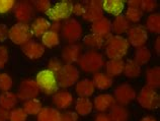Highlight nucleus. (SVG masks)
Wrapping results in <instances>:
<instances>
[{
	"label": "nucleus",
	"mask_w": 160,
	"mask_h": 121,
	"mask_svg": "<svg viewBox=\"0 0 160 121\" xmlns=\"http://www.w3.org/2000/svg\"><path fill=\"white\" fill-rule=\"evenodd\" d=\"M104 54L108 59H123L130 50V44L123 36L111 35L103 45Z\"/></svg>",
	"instance_id": "obj_1"
},
{
	"label": "nucleus",
	"mask_w": 160,
	"mask_h": 121,
	"mask_svg": "<svg viewBox=\"0 0 160 121\" xmlns=\"http://www.w3.org/2000/svg\"><path fill=\"white\" fill-rule=\"evenodd\" d=\"M77 63L83 72L94 74L103 67L106 61L104 56L98 50H86L81 54Z\"/></svg>",
	"instance_id": "obj_2"
},
{
	"label": "nucleus",
	"mask_w": 160,
	"mask_h": 121,
	"mask_svg": "<svg viewBox=\"0 0 160 121\" xmlns=\"http://www.w3.org/2000/svg\"><path fill=\"white\" fill-rule=\"evenodd\" d=\"M35 81L40 91L46 96H53L59 90L57 76L47 68L38 72Z\"/></svg>",
	"instance_id": "obj_3"
},
{
	"label": "nucleus",
	"mask_w": 160,
	"mask_h": 121,
	"mask_svg": "<svg viewBox=\"0 0 160 121\" xmlns=\"http://www.w3.org/2000/svg\"><path fill=\"white\" fill-rule=\"evenodd\" d=\"M136 100L139 106L145 110H156L160 106V96L157 91L146 85L142 87V89L137 95Z\"/></svg>",
	"instance_id": "obj_4"
},
{
	"label": "nucleus",
	"mask_w": 160,
	"mask_h": 121,
	"mask_svg": "<svg viewBox=\"0 0 160 121\" xmlns=\"http://www.w3.org/2000/svg\"><path fill=\"white\" fill-rule=\"evenodd\" d=\"M62 39L68 44L77 43V42L82 38L83 35V28L80 22L76 18H69L62 24L61 29Z\"/></svg>",
	"instance_id": "obj_5"
},
{
	"label": "nucleus",
	"mask_w": 160,
	"mask_h": 121,
	"mask_svg": "<svg viewBox=\"0 0 160 121\" xmlns=\"http://www.w3.org/2000/svg\"><path fill=\"white\" fill-rule=\"evenodd\" d=\"M80 78V71L74 64H64L57 74L58 86L63 90L75 86Z\"/></svg>",
	"instance_id": "obj_6"
},
{
	"label": "nucleus",
	"mask_w": 160,
	"mask_h": 121,
	"mask_svg": "<svg viewBox=\"0 0 160 121\" xmlns=\"http://www.w3.org/2000/svg\"><path fill=\"white\" fill-rule=\"evenodd\" d=\"M72 7L73 3L69 0H62V1L56 2L50 8V10L46 13L48 18L52 22L61 23L63 20H67L71 18L72 15Z\"/></svg>",
	"instance_id": "obj_7"
},
{
	"label": "nucleus",
	"mask_w": 160,
	"mask_h": 121,
	"mask_svg": "<svg viewBox=\"0 0 160 121\" xmlns=\"http://www.w3.org/2000/svg\"><path fill=\"white\" fill-rule=\"evenodd\" d=\"M32 32L29 24L16 23L8 31V38L15 45L22 46L32 40Z\"/></svg>",
	"instance_id": "obj_8"
},
{
	"label": "nucleus",
	"mask_w": 160,
	"mask_h": 121,
	"mask_svg": "<svg viewBox=\"0 0 160 121\" xmlns=\"http://www.w3.org/2000/svg\"><path fill=\"white\" fill-rule=\"evenodd\" d=\"M112 96L117 104L122 106H127L136 100L137 93L132 85L128 82H123L115 87Z\"/></svg>",
	"instance_id": "obj_9"
},
{
	"label": "nucleus",
	"mask_w": 160,
	"mask_h": 121,
	"mask_svg": "<svg viewBox=\"0 0 160 121\" xmlns=\"http://www.w3.org/2000/svg\"><path fill=\"white\" fill-rule=\"evenodd\" d=\"M126 35H127L126 39L129 42L130 46L136 49L144 47L149 40V33L146 31L144 26H141V24L131 26Z\"/></svg>",
	"instance_id": "obj_10"
},
{
	"label": "nucleus",
	"mask_w": 160,
	"mask_h": 121,
	"mask_svg": "<svg viewBox=\"0 0 160 121\" xmlns=\"http://www.w3.org/2000/svg\"><path fill=\"white\" fill-rule=\"evenodd\" d=\"M40 93L41 91L35 80H32V78H24L19 83L16 96L18 98V101L26 102L28 101V100L38 98Z\"/></svg>",
	"instance_id": "obj_11"
},
{
	"label": "nucleus",
	"mask_w": 160,
	"mask_h": 121,
	"mask_svg": "<svg viewBox=\"0 0 160 121\" xmlns=\"http://www.w3.org/2000/svg\"><path fill=\"white\" fill-rule=\"evenodd\" d=\"M84 8V14L82 18L88 23H94L99 18H103V10L102 6V1L100 0H87L83 2Z\"/></svg>",
	"instance_id": "obj_12"
},
{
	"label": "nucleus",
	"mask_w": 160,
	"mask_h": 121,
	"mask_svg": "<svg viewBox=\"0 0 160 121\" xmlns=\"http://www.w3.org/2000/svg\"><path fill=\"white\" fill-rule=\"evenodd\" d=\"M13 13L18 23L28 24L32 22L33 16H35V9L32 2L29 1H19L16 2L13 8Z\"/></svg>",
	"instance_id": "obj_13"
},
{
	"label": "nucleus",
	"mask_w": 160,
	"mask_h": 121,
	"mask_svg": "<svg viewBox=\"0 0 160 121\" xmlns=\"http://www.w3.org/2000/svg\"><path fill=\"white\" fill-rule=\"evenodd\" d=\"M22 51L23 55L29 60H39L45 55L46 48L42 45L41 42L31 40L28 43L22 46Z\"/></svg>",
	"instance_id": "obj_14"
},
{
	"label": "nucleus",
	"mask_w": 160,
	"mask_h": 121,
	"mask_svg": "<svg viewBox=\"0 0 160 121\" xmlns=\"http://www.w3.org/2000/svg\"><path fill=\"white\" fill-rule=\"evenodd\" d=\"M82 54V46L78 43L67 44L61 51V58L65 64H74L78 62Z\"/></svg>",
	"instance_id": "obj_15"
},
{
	"label": "nucleus",
	"mask_w": 160,
	"mask_h": 121,
	"mask_svg": "<svg viewBox=\"0 0 160 121\" xmlns=\"http://www.w3.org/2000/svg\"><path fill=\"white\" fill-rule=\"evenodd\" d=\"M52 102L56 109L67 110L73 105L74 97L71 92L67 90H58L56 93L52 96Z\"/></svg>",
	"instance_id": "obj_16"
},
{
	"label": "nucleus",
	"mask_w": 160,
	"mask_h": 121,
	"mask_svg": "<svg viewBox=\"0 0 160 121\" xmlns=\"http://www.w3.org/2000/svg\"><path fill=\"white\" fill-rule=\"evenodd\" d=\"M116 100L112 94L102 93L95 96L92 102L93 109H95L99 113H107L108 111L111 110V108L116 105Z\"/></svg>",
	"instance_id": "obj_17"
},
{
	"label": "nucleus",
	"mask_w": 160,
	"mask_h": 121,
	"mask_svg": "<svg viewBox=\"0 0 160 121\" xmlns=\"http://www.w3.org/2000/svg\"><path fill=\"white\" fill-rule=\"evenodd\" d=\"M90 31L91 34L98 35L103 39H107L112 35V20L103 16V18L91 24Z\"/></svg>",
	"instance_id": "obj_18"
},
{
	"label": "nucleus",
	"mask_w": 160,
	"mask_h": 121,
	"mask_svg": "<svg viewBox=\"0 0 160 121\" xmlns=\"http://www.w3.org/2000/svg\"><path fill=\"white\" fill-rule=\"evenodd\" d=\"M50 27H51L50 20L44 16H39V18H35L29 24L32 36L37 37V38H41L44 34L50 31Z\"/></svg>",
	"instance_id": "obj_19"
},
{
	"label": "nucleus",
	"mask_w": 160,
	"mask_h": 121,
	"mask_svg": "<svg viewBox=\"0 0 160 121\" xmlns=\"http://www.w3.org/2000/svg\"><path fill=\"white\" fill-rule=\"evenodd\" d=\"M93 82L90 78H82L79 80L75 85V94L79 98H90L95 92Z\"/></svg>",
	"instance_id": "obj_20"
},
{
	"label": "nucleus",
	"mask_w": 160,
	"mask_h": 121,
	"mask_svg": "<svg viewBox=\"0 0 160 121\" xmlns=\"http://www.w3.org/2000/svg\"><path fill=\"white\" fill-rule=\"evenodd\" d=\"M102 6L103 12L118 16L121 15L125 10V1L123 0H103L102 1Z\"/></svg>",
	"instance_id": "obj_21"
},
{
	"label": "nucleus",
	"mask_w": 160,
	"mask_h": 121,
	"mask_svg": "<svg viewBox=\"0 0 160 121\" xmlns=\"http://www.w3.org/2000/svg\"><path fill=\"white\" fill-rule=\"evenodd\" d=\"M130 28H131V24L123 14L115 16L112 22V33H113L116 36H123L127 34Z\"/></svg>",
	"instance_id": "obj_22"
},
{
	"label": "nucleus",
	"mask_w": 160,
	"mask_h": 121,
	"mask_svg": "<svg viewBox=\"0 0 160 121\" xmlns=\"http://www.w3.org/2000/svg\"><path fill=\"white\" fill-rule=\"evenodd\" d=\"M92 82L95 87V89L99 91H108L113 85V78L111 77L106 72H96L92 77Z\"/></svg>",
	"instance_id": "obj_23"
},
{
	"label": "nucleus",
	"mask_w": 160,
	"mask_h": 121,
	"mask_svg": "<svg viewBox=\"0 0 160 121\" xmlns=\"http://www.w3.org/2000/svg\"><path fill=\"white\" fill-rule=\"evenodd\" d=\"M125 61L123 59H109L104 63L106 73L111 77H117L123 74Z\"/></svg>",
	"instance_id": "obj_24"
},
{
	"label": "nucleus",
	"mask_w": 160,
	"mask_h": 121,
	"mask_svg": "<svg viewBox=\"0 0 160 121\" xmlns=\"http://www.w3.org/2000/svg\"><path fill=\"white\" fill-rule=\"evenodd\" d=\"M108 114L111 118V121H130V118H131V114L128 108L126 106L119 105V104L113 105Z\"/></svg>",
	"instance_id": "obj_25"
},
{
	"label": "nucleus",
	"mask_w": 160,
	"mask_h": 121,
	"mask_svg": "<svg viewBox=\"0 0 160 121\" xmlns=\"http://www.w3.org/2000/svg\"><path fill=\"white\" fill-rule=\"evenodd\" d=\"M74 109L75 113L78 116H88L91 114L93 110V105L92 101L89 98H78L74 103Z\"/></svg>",
	"instance_id": "obj_26"
},
{
	"label": "nucleus",
	"mask_w": 160,
	"mask_h": 121,
	"mask_svg": "<svg viewBox=\"0 0 160 121\" xmlns=\"http://www.w3.org/2000/svg\"><path fill=\"white\" fill-rule=\"evenodd\" d=\"M145 81L146 86H148L152 89L157 90L160 87V67L154 66L149 67L145 71Z\"/></svg>",
	"instance_id": "obj_27"
},
{
	"label": "nucleus",
	"mask_w": 160,
	"mask_h": 121,
	"mask_svg": "<svg viewBox=\"0 0 160 121\" xmlns=\"http://www.w3.org/2000/svg\"><path fill=\"white\" fill-rule=\"evenodd\" d=\"M18 96H16V94L12 93V92H2L0 94V108H2L4 110H12L18 105Z\"/></svg>",
	"instance_id": "obj_28"
},
{
	"label": "nucleus",
	"mask_w": 160,
	"mask_h": 121,
	"mask_svg": "<svg viewBox=\"0 0 160 121\" xmlns=\"http://www.w3.org/2000/svg\"><path fill=\"white\" fill-rule=\"evenodd\" d=\"M37 121H61V112L55 107H43L37 115Z\"/></svg>",
	"instance_id": "obj_29"
},
{
	"label": "nucleus",
	"mask_w": 160,
	"mask_h": 121,
	"mask_svg": "<svg viewBox=\"0 0 160 121\" xmlns=\"http://www.w3.org/2000/svg\"><path fill=\"white\" fill-rule=\"evenodd\" d=\"M151 58H152V53H151L150 49L148 47H140L137 48L134 52V61L136 62L138 65L143 66L149 63Z\"/></svg>",
	"instance_id": "obj_30"
},
{
	"label": "nucleus",
	"mask_w": 160,
	"mask_h": 121,
	"mask_svg": "<svg viewBox=\"0 0 160 121\" xmlns=\"http://www.w3.org/2000/svg\"><path fill=\"white\" fill-rule=\"evenodd\" d=\"M123 73L126 77L134 80V78L140 77L142 73V68H141V66L138 65L133 59H129L125 62Z\"/></svg>",
	"instance_id": "obj_31"
},
{
	"label": "nucleus",
	"mask_w": 160,
	"mask_h": 121,
	"mask_svg": "<svg viewBox=\"0 0 160 121\" xmlns=\"http://www.w3.org/2000/svg\"><path fill=\"white\" fill-rule=\"evenodd\" d=\"M146 31L148 33L158 35L160 33V14L159 12H152L147 16L145 22Z\"/></svg>",
	"instance_id": "obj_32"
},
{
	"label": "nucleus",
	"mask_w": 160,
	"mask_h": 121,
	"mask_svg": "<svg viewBox=\"0 0 160 121\" xmlns=\"http://www.w3.org/2000/svg\"><path fill=\"white\" fill-rule=\"evenodd\" d=\"M106 39L102 38L98 35L89 34L83 38V45L88 48V50H98L103 48Z\"/></svg>",
	"instance_id": "obj_33"
},
{
	"label": "nucleus",
	"mask_w": 160,
	"mask_h": 121,
	"mask_svg": "<svg viewBox=\"0 0 160 121\" xmlns=\"http://www.w3.org/2000/svg\"><path fill=\"white\" fill-rule=\"evenodd\" d=\"M42 39V45L44 46L45 48H49V49H52L57 47V46L60 45V34L58 33H55L53 31H48L46 34H44L43 36L41 37Z\"/></svg>",
	"instance_id": "obj_34"
},
{
	"label": "nucleus",
	"mask_w": 160,
	"mask_h": 121,
	"mask_svg": "<svg viewBox=\"0 0 160 121\" xmlns=\"http://www.w3.org/2000/svg\"><path fill=\"white\" fill-rule=\"evenodd\" d=\"M22 109L28 114V115L37 116L41 112V110L43 109V104H42V102L38 98L32 99L28 100V101L23 102Z\"/></svg>",
	"instance_id": "obj_35"
},
{
	"label": "nucleus",
	"mask_w": 160,
	"mask_h": 121,
	"mask_svg": "<svg viewBox=\"0 0 160 121\" xmlns=\"http://www.w3.org/2000/svg\"><path fill=\"white\" fill-rule=\"evenodd\" d=\"M143 12L140 8H131V7H128L127 9H126V12H125V18H127L128 22L131 24H137L139 23L140 20L142 19L143 18Z\"/></svg>",
	"instance_id": "obj_36"
},
{
	"label": "nucleus",
	"mask_w": 160,
	"mask_h": 121,
	"mask_svg": "<svg viewBox=\"0 0 160 121\" xmlns=\"http://www.w3.org/2000/svg\"><path fill=\"white\" fill-rule=\"evenodd\" d=\"M13 87V80L6 72H0V91L10 92Z\"/></svg>",
	"instance_id": "obj_37"
},
{
	"label": "nucleus",
	"mask_w": 160,
	"mask_h": 121,
	"mask_svg": "<svg viewBox=\"0 0 160 121\" xmlns=\"http://www.w3.org/2000/svg\"><path fill=\"white\" fill-rule=\"evenodd\" d=\"M9 121H28V114L22 108H13L9 111Z\"/></svg>",
	"instance_id": "obj_38"
},
{
	"label": "nucleus",
	"mask_w": 160,
	"mask_h": 121,
	"mask_svg": "<svg viewBox=\"0 0 160 121\" xmlns=\"http://www.w3.org/2000/svg\"><path fill=\"white\" fill-rule=\"evenodd\" d=\"M33 9L41 13H47L50 10V8L52 7V2L50 0H36L32 3Z\"/></svg>",
	"instance_id": "obj_39"
},
{
	"label": "nucleus",
	"mask_w": 160,
	"mask_h": 121,
	"mask_svg": "<svg viewBox=\"0 0 160 121\" xmlns=\"http://www.w3.org/2000/svg\"><path fill=\"white\" fill-rule=\"evenodd\" d=\"M63 62L60 58L58 57H51L47 62V69H49L50 71H52L53 73H55L57 76L59 73V71L61 70V68L63 67Z\"/></svg>",
	"instance_id": "obj_40"
},
{
	"label": "nucleus",
	"mask_w": 160,
	"mask_h": 121,
	"mask_svg": "<svg viewBox=\"0 0 160 121\" xmlns=\"http://www.w3.org/2000/svg\"><path fill=\"white\" fill-rule=\"evenodd\" d=\"M158 4L157 1H154V0H141V6L140 9L142 12H149V13H152L155 12V10L157 9Z\"/></svg>",
	"instance_id": "obj_41"
},
{
	"label": "nucleus",
	"mask_w": 160,
	"mask_h": 121,
	"mask_svg": "<svg viewBox=\"0 0 160 121\" xmlns=\"http://www.w3.org/2000/svg\"><path fill=\"white\" fill-rule=\"evenodd\" d=\"M16 4L14 0H0V14H5L13 10Z\"/></svg>",
	"instance_id": "obj_42"
},
{
	"label": "nucleus",
	"mask_w": 160,
	"mask_h": 121,
	"mask_svg": "<svg viewBox=\"0 0 160 121\" xmlns=\"http://www.w3.org/2000/svg\"><path fill=\"white\" fill-rule=\"evenodd\" d=\"M9 61V51L5 45H0V69H3Z\"/></svg>",
	"instance_id": "obj_43"
},
{
	"label": "nucleus",
	"mask_w": 160,
	"mask_h": 121,
	"mask_svg": "<svg viewBox=\"0 0 160 121\" xmlns=\"http://www.w3.org/2000/svg\"><path fill=\"white\" fill-rule=\"evenodd\" d=\"M79 116L75 113V111H65L61 113V121H78Z\"/></svg>",
	"instance_id": "obj_44"
},
{
	"label": "nucleus",
	"mask_w": 160,
	"mask_h": 121,
	"mask_svg": "<svg viewBox=\"0 0 160 121\" xmlns=\"http://www.w3.org/2000/svg\"><path fill=\"white\" fill-rule=\"evenodd\" d=\"M84 11H85V8H84L83 3H73V7H72V14L76 15V16H83Z\"/></svg>",
	"instance_id": "obj_45"
},
{
	"label": "nucleus",
	"mask_w": 160,
	"mask_h": 121,
	"mask_svg": "<svg viewBox=\"0 0 160 121\" xmlns=\"http://www.w3.org/2000/svg\"><path fill=\"white\" fill-rule=\"evenodd\" d=\"M8 31L9 29L7 28L5 24H0V43H3L8 38Z\"/></svg>",
	"instance_id": "obj_46"
},
{
	"label": "nucleus",
	"mask_w": 160,
	"mask_h": 121,
	"mask_svg": "<svg viewBox=\"0 0 160 121\" xmlns=\"http://www.w3.org/2000/svg\"><path fill=\"white\" fill-rule=\"evenodd\" d=\"M93 121H111V118H109L108 113H99V112H98L94 116Z\"/></svg>",
	"instance_id": "obj_47"
},
{
	"label": "nucleus",
	"mask_w": 160,
	"mask_h": 121,
	"mask_svg": "<svg viewBox=\"0 0 160 121\" xmlns=\"http://www.w3.org/2000/svg\"><path fill=\"white\" fill-rule=\"evenodd\" d=\"M61 29H62V24L58 22H53L51 24V27H50V30L55 33H58V34H60Z\"/></svg>",
	"instance_id": "obj_48"
},
{
	"label": "nucleus",
	"mask_w": 160,
	"mask_h": 121,
	"mask_svg": "<svg viewBox=\"0 0 160 121\" xmlns=\"http://www.w3.org/2000/svg\"><path fill=\"white\" fill-rule=\"evenodd\" d=\"M9 118V111L0 108V121H7Z\"/></svg>",
	"instance_id": "obj_49"
},
{
	"label": "nucleus",
	"mask_w": 160,
	"mask_h": 121,
	"mask_svg": "<svg viewBox=\"0 0 160 121\" xmlns=\"http://www.w3.org/2000/svg\"><path fill=\"white\" fill-rule=\"evenodd\" d=\"M128 7L131 8H140L141 6V0H130L128 1Z\"/></svg>",
	"instance_id": "obj_50"
},
{
	"label": "nucleus",
	"mask_w": 160,
	"mask_h": 121,
	"mask_svg": "<svg viewBox=\"0 0 160 121\" xmlns=\"http://www.w3.org/2000/svg\"><path fill=\"white\" fill-rule=\"evenodd\" d=\"M153 48H154V51L156 52L157 55L160 54V37L157 36L156 39L154 41V45H153Z\"/></svg>",
	"instance_id": "obj_51"
},
{
	"label": "nucleus",
	"mask_w": 160,
	"mask_h": 121,
	"mask_svg": "<svg viewBox=\"0 0 160 121\" xmlns=\"http://www.w3.org/2000/svg\"><path fill=\"white\" fill-rule=\"evenodd\" d=\"M139 121H157V119L152 115H145V116H143Z\"/></svg>",
	"instance_id": "obj_52"
}]
</instances>
